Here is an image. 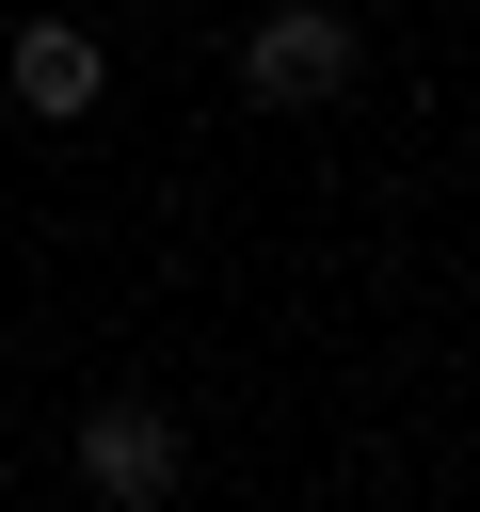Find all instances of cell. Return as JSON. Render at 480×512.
I'll return each mask as SVG.
<instances>
[{
  "label": "cell",
  "instance_id": "3957f363",
  "mask_svg": "<svg viewBox=\"0 0 480 512\" xmlns=\"http://www.w3.org/2000/svg\"><path fill=\"white\" fill-rule=\"evenodd\" d=\"M96 80H112V48H96L80 16H16V64H0V96H16L32 128H80V112H96Z\"/></svg>",
  "mask_w": 480,
  "mask_h": 512
},
{
  "label": "cell",
  "instance_id": "6da1fadb",
  "mask_svg": "<svg viewBox=\"0 0 480 512\" xmlns=\"http://www.w3.org/2000/svg\"><path fill=\"white\" fill-rule=\"evenodd\" d=\"M240 96H256V112H320V96H352V16H336V0H272V16L240 32Z\"/></svg>",
  "mask_w": 480,
  "mask_h": 512
},
{
  "label": "cell",
  "instance_id": "7a4b0ae2",
  "mask_svg": "<svg viewBox=\"0 0 480 512\" xmlns=\"http://www.w3.org/2000/svg\"><path fill=\"white\" fill-rule=\"evenodd\" d=\"M80 480H96V512H160V496L192 480V448H176L160 400H96V416H80Z\"/></svg>",
  "mask_w": 480,
  "mask_h": 512
}]
</instances>
